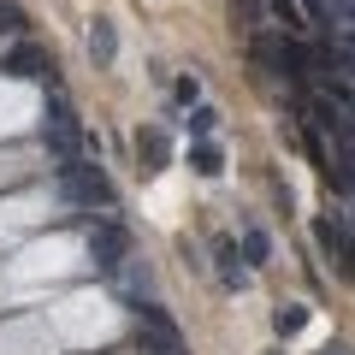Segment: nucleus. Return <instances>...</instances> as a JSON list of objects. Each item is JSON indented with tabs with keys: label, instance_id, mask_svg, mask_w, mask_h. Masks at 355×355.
Here are the masks:
<instances>
[{
	"label": "nucleus",
	"instance_id": "f257e3e1",
	"mask_svg": "<svg viewBox=\"0 0 355 355\" xmlns=\"http://www.w3.org/2000/svg\"><path fill=\"white\" fill-rule=\"evenodd\" d=\"M42 148H48L60 166L83 160V119L71 113L65 95H48V107H42Z\"/></svg>",
	"mask_w": 355,
	"mask_h": 355
},
{
	"label": "nucleus",
	"instance_id": "f03ea898",
	"mask_svg": "<svg viewBox=\"0 0 355 355\" xmlns=\"http://www.w3.org/2000/svg\"><path fill=\"white\" fill-rule=\"evenodd\" d=\"M130 320H137V349L142 355H184V338H178L172 314H166L160 302H130Z\"/></svg>",
	"mask_w": 355,
	"mask_h": 355
},
{
	"label": "nucleus",
	"instance_id": "7ed1b4c3",
	"mask_svg": "<svg viewBox=\"0 0 355 355\" xmlns=\"http://www.w3.org/2000/svg\"><path fill=\"white\" fill-rule=\"evenodd\" d=\"M60 184H65V196H71V202H83V207H113V184H107L101 166H89V160L60 166Z\"/></svg>",
	"mask_w": 355,
	"mask_h": 355
},
{
	"label": "nucleus",
	"instance_id": "20e7f679",
	"mask_svg": "<svg viewBox=\"0 0 355 355\" xmlns=\"http://www.w3.org/2000/svg\"><path fill=\"white\" fill-rule=\"evenodd\" d=\"M89 261L101 266V272H119V266L130 261V231L113 225V219H95V225H89Z\"/></svg>",
	"mask_w": 355,
	"mask_h": 355
},
{
	"label": "nucleus",
	"instance_id": "39448f33",
	"mask_svg": "<svg viewBox=\"0 0 355 355\" xmlns=\"http://www.w3.org/2000/svg\"><path fill=\"white\" fill-rule=\"evenodd\" d=\"M0 71H6V77H42V83H48V77H53V60L36 48V42H18L12 53H0Z\"/></svg>",
	"mask_w": 355,
	"mask_h": 355
},
{
	"label": "nucleus",
	"instance_id": "423d86ee",
	"mask_svg": "<svg viewBox=\"0 0 355 355\" xmlns=\"http://www.w3.org/2000/svg\"><path fill=\"white\" fill-rule=\"evenodd\" d=\"M137 160H142V172H166L172 166V137L166 130H137Z\"/></svg>",
	"mask_w": 355,
	"mask_h": 355
},
{
	"label": "nucleus",
	"instance_id": "0eeeda50",
	"mask_svg": "<svg viewBox=\"0 0 355 355\" xmlns=\"http://www.w3.org/2000/svg\"><path fill=\"white\" fill-rule=\"evenodd\" d=\"M89 60H95V65H113V60H119V30L107 24V18L89 24Z\"/></svg>",
	"mask_w": 355,
	"mask_h": 355
},
{
	"label": "nucleus",
	"instance_id": "6e6552de",
	"mask_svg": "<svg viewBox=\"0 0 355 355\" xmlns=\"http://www.w3.org/2000/svg\"><path fill=\"white\" fill-rule=\"evenodd\" d=\"M302 326H308V308H302V302H284V308H272V331H279V338H296Z\"/></svg>",
	"mask_w": 355,
	"mask_h": 355
},
{
	"label": "nucleus",
	"instance_id": "1a4fd4ad",
	"mask_svg": "<svg viewBox=\"0 0 355 355\" xmlns=\"http://www.w3.org/2000/svg\"><path fill=\"white\" fill-rule=\"evenodd\" d=\"M266 254H272V237H266L261 225H249V231H243V261H249V266H266Z\"/></svg>",
	"mask_w": 355,
	"mask_h": 355
},
{
	"label": "nucleus",
	"instance_id": "9d476101",
	"mask_svg": "<svg viewBox=\"0 0 355 355\" xmlns=\"http://www.w3.org/2000/svg\"><path fill=\"white\" fill-rule=\"evenodd\" d=\"M190 172H202V178H219V172H225V160H219L214 142H196V148H190Z\"/></svg>",
	"mask_w": 355,
	"mask_h": 355
},
{
	"label": "nucleus",
	"instance_id": "9b49d317",
	"mask_svg": "<svg viewBox=\"0 0 355 355\" xmlns=\"http://www.w3.org/2000/svg\"><path fill=\"white\" fill-rule=\"evenodd\" d=\"M219 272H225V284H249V266H237V254H231V243H219Z\"/></svg>",
	"mask_w": 355,
	"mask_h": 355
},
{
	"label": "nucleus",
	"instance_id": "f8f14e48",
	"mask_svg": "<svg viewBox=\"0 0 355 355\" xmlns=\"http://www.w3.org/2000/svg\"><path fill=\"white\" fill-rule=\"evenodd\" d=\"M172 95H178L184 107H196V101H202V77H196V71H184V77L172 83Z\"/></svg>",
	"mask_w": 355,
	"mask_h": 355
},
{
	"label": "nucleus",
	"instance_id": "ddd939ff",
	"mask_svg": "<svg viewBox=\"0 0 355 355\" xmlns=\"http://www.w3.org/2000/svg\"><path fill=\"white\" fill-rule=\"evenodd\" d=\"M314 6L331 18V24H355V0H314Z\"/></svg>",
	"mask_w": 355,
	"mask_h": 355
},
{
	"label": "nucleus",
	"instance_id": "4468645a",
	"mask_svg": "<svg viewBox=\"0 0 355 355\" xmlns=\"http://www.w3.org/2000/svg\"><path fill=\"white\" fill-rule=\"evenodd\" d=\"M214 125H219V113H214V107H202V101H196V107H190V137H207Z\"/></svg>",
	"mask_w": 355,
	"mask_h": 355
},
{
	"label": "nucleus",
	"instance_id": "2eb2a0df",
	"mask_svg": "<svg viewBox=\"0 0 355 355\" xmlns=\"http://www.w3.org/2000/svg\"><path fill=\"white\" fill-rule=\"evenodd\" d=\"M0 30H6V36H24V12H18V6H0Z\"/></svg>",
	"mask_w": 355,
	"mask_h": 355
},
{
	"label": "nucleus",
	"instance_id": "dca6fc26",
	"mask_svg": "<svg viewBox=\"0 0 355 355\" xmlns=\"http://www.w3.org/2000/svg\"><path fill=\"white\" fill-rule=\"evenodd\" d=\"M320 355H349V349H343V343H326V349H320Z\"/></svg>",
	"mask_w": 355,
	"mask_h": 355
}]
</instances>
